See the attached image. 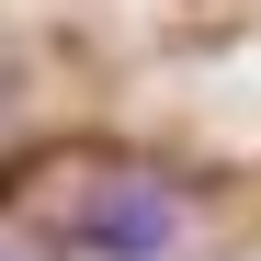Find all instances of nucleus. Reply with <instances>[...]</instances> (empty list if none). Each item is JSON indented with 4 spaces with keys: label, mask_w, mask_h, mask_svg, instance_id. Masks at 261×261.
Masks as SVG:
<instances>
[{
    "label": "nucleus",
    "mask_w": 261,
    "mask_h": 261,
    "mask_svg": "<svg viewBox=\"0 0 261 261\" xmlns=\"http://www.w3.org/2000/svg\"><path fill=\"white\" fill-rule=\"evenodd\" d=\"M68 227L91 239L102 261H159L170 239H182V216H170V193H159V182H91Z\"/></svg>",
    "instance_id": "1"
},
{
    "label": "nucleus",
    "mask_w": 261,
    "mask_h": 261,
    "mask_svg": "<svg viewBox=\"0 0 261 261\" xmlns=\"http://www.w3.org/2000/svg\"><path fill=\"white\" fill-rule=\"evenodd\" d=\"M0 261H23V250H0Z\"/></svg>",
    "instance_id": "2"
}]
</instances>
